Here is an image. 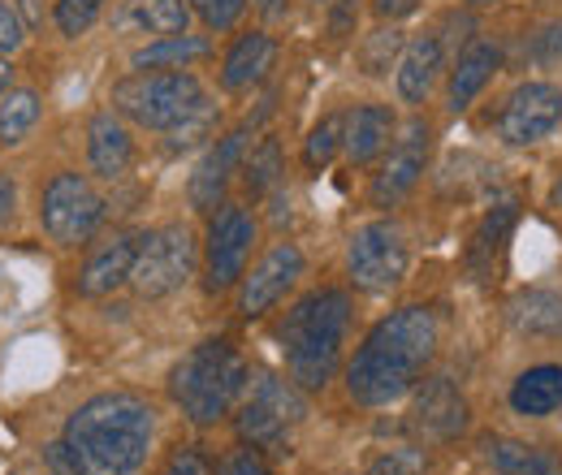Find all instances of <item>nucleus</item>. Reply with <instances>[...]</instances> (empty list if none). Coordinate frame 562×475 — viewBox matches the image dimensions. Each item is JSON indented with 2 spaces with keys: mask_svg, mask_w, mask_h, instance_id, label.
<instances>
[{
  "mask_svg": "<svg viewBox=\"0 0 562 475\" xmlns=\"http://www.w3.org/2000/svg\"><path fill=\"white\" fill-rule=\"evenodd\" d=\"M342 143H347V117H342V113L321 117V122L312 126V135H307L303 165H307V169H329V165H334V156L342 151Z\"/></svg>",
  "mask_w": 562,
  "mask_h": 475,
  "instance_id": "nucleus-30",
  "label": "nucleus"
},
{
  "mask_svg": "<svg viewBox=\"0 0 562 475\" xmlns=\"http://www.w3.org/2000/svg\"><path fill=\"white\" fill-rule=\"evenodd\" d=\"M256 242V216L243 204H221L209 220V256H204V285L209 294L229 290L247 276V256Z\"/></svg>",
  "mask_w": 562,
  "mask_h": 475,
  "instance_id": "nucleus-10",
  "label": "nucleus"
},
{
  "mask_svg": "<svg viewBox=\"0 0 562 475\" xmlns=\"http://www.w3.org/2000/svg\"><path fill=\"white\" fill-rule=\"evenodd\" d=\"M139 242H143V234H126V229L113 234L109 242H100V247L87 256V264L78 269V294H82V298H104V294H113L117 285H126L131 272H135Z\"/></svg>",
  "mask_w": 562,
  "mask_h": 475,
  "instance_id": "nucleus-15",
  "label": "nucleus"
},
{
  "mask_svg": "<svg viewBox=\"0 0 562 475\" xmlns=\"http://www.w3.org/2000/svg\"><path fill=\"white\" fill-rule=\"evenodd\" d=\"M502 66V53L493 48V44H472L454 69H450V87H446V104H450V113H463L481 91H485V82H490L493 73Z\"/></svg>",
  "mask_w": 562,
  "mask_h": 475,
  "instance_id": "nucleus-21",
  "label": "nucleus"
},
{
  "mask_svg": "<svg viewBox=\"0 0 562 475\" xmlns=\"http://www.w3.org/2000/svg\"><path fill=\"white\" fill-rule=\"evenodd\" d=\"M113 109L126 113L143 131H178L195 113L209 109L204 82L187 69H139L113 87Z\"/></svg>",
  "mask_w": 562,
  "mask_h": 475,
  "instance_id": "nucleus-5",
  "label": "nucleus"
},
{
  "mask_svg": "<svg viewBox=\"0 0 562 475\" xmlns=\"http://www.w3.org/2000/svg\"><path fill=\"white\" fill-rule=\"evenodd\" d=\"M40 220H44V229H48L53 242L78 247V242H87V238L100 229V220H104V200H100V191H95L82 173H57V178L44 186Z\"/></svg>",
  "mask_w": 562,
  "mask_h": 475,
  "instance_id": "nucleus-9",
  "label": "nucleus"
},
{
  "mask_svg": "<svg viewBox=\"0 0 562 475\" xmlns=\"http://www.w3.org/2000/svg\"><path fill=\"white\" fill-rule=\"evenodd\" d=\"M468 4H497V0H468Z\"/></svg>",
  "mask_w": 562,
  "mask_h": 475,
  "instance_id": "nucleus-46",
  "label": "nucleus"
},
{
  "mask_svg": "<svg viewBox=\"0 0 562 475\" xmlns=\"http://www.w3.org/2000/svg\"><path fill=\"white\" fill-rule=\"evenodd\" d=\"M437 316L420 303L390 312L347 363V394L359 407H390L407 398L437 354Z\"/></svg>",
  "mask_w": 562,
  "mask_h": 475,
  "instance_id": "nucleus-2",
  "label": "nucleus"
},
{
  "mask_svg": "<svg viewBox=\"0 0 562 475\" xmlns=\"http://www.w3.org/2000/svg\"><path fill=\"white\" fill-rule=\"evenodd\" d=\"M156 410L139 394H95L70 415L61 441L44 445L57 475H135L151 450Z\"/></svg>",
  "mask_w": 562,
  "mask_h": 475,
  "instance_id": "nucleus-1",
  "label": "nucleus"
},
{
  "mask_svg": "<svg viewBox=\"0 0 562 475\" xmlns=\"http://www.w3.org/2000/svg\"><path fill=\"white\" fill-rule=\"evenodd\" d=\"M441 61H446L441 39H437V35H416V39L403 48V61H398V95H403L407 104H420L424 95L432 91L437 73H441Z\"/></svg>",
  "mask_w": 562,
  "mask_h": 475,
  "instance_id": "nucleus-23",
  "label": "nucleus"
},
{
  "mask_svg": "<svg viewBox=\"0 0 562 475\" xmlns=\"http://www.w3.org/2000/svg\"><path fill=\"white\" fill-rule=\"evenodd\" d=\"M398 48H403V35H398L394 26H390V31H376V39L363 48V69H368V73H385Z\"/></svg>",
  "mask_w": 562,
  "mask_h": 475,
  "instance_id": "nucleus-35",
  "label": "nucleus"
},
{
  "mask_svg": "<svg viewBox=\"0 0 562 475\" xmlns=\"http://www.w3.org/2000/svg\"><path fill=\"white\" fill-rule=\"evenodd\" d=\"M468 398L446 381V376H432V381H424V389L416 394V403H412V419H407V428L424 437V441H432V445H441V441H454L463 428H468Z\"/></svg>",
  "mask_w": 562,
  "mask_h": 475,
  "instance_id": "nucleus-14",
  "label": "nucleus"
},
{
  "mask_svg": "<svg viewBox=\"0 0 562 475\" xmlns=\"http://www.w3.org/2000/svg\"><path fill=\"white\" fill-rule=\"evenodd\" d=\"M195 256H200V242L187 225H160V229L143 234L131 285L139 290V298H165L191 281Z\"/></svg>",
  "mask_w": 562,
  "mask_h": 475,
  "instance_id": "nucleus-7",
  "label": "nucleus"
},
{
  "mask_svg": "<svg viewBox=\"0 0 562 475\" xmlns=\"http://www.w3.org/2000/svg\"><path fill=\"white\" fill-rule=\"evenodd\" d=\"M212 475H273V467H269V459L256 450V445H234V450H225L221 459H216V467H212Z\"/></svg>",
  "mask_w": 562,
  "mask_h": 475,
  "instance_id": "nucleus-32",
  "label": "nucleus"
},
{
  "mask_svg": "<svg viewBox=\"0 0 562 475\" xmlns=\"http://www.w3.org/2000/svg\"><path fill=\"white\" fill-rule=\"evenodd\" d=\"M351 329V298L347 290H312L303 294L278 329L285 372L299 389H325L342 363V346Z\"/></svg>",
  "mask_w": 562,
  "mask_h": 475,
  "instance_id": "nucleus-3",
  "label": "nucleus"
},
{
  "mask_svg": "<svg viewBox=\"0 0 562 475\" xmlns=\"http://www.w3.org/2000/svg\"><path fill=\"white\" fill-rule=\"evenodd\" d=\"M160 475H209V463H204L200 450H182V454L169 459V467H165Z\"/></svg>",
  "mask_w": 562,
  "mask_h": 475,
  "instance_id": "nucleus-40",
  "label": "nucleus"
},
{
  "mask_svg": "<svg viewBox=\"0 0 562 475\" xmlns=\"http://www.w3.org/2000/svg\"><path fill=\"white\" fill-rule=\"evenodd\" d=\"M532 57H537L541 66L562 61V26H546V31L532 35Z\"/></svg>",
  "mask_w": 562,
  "mask_h": 475,
  "instance_id": "nucleus-38",
  "label": "nucleus"
},
{
  "mask_svg": "<svg viewBox=\"0 0 562 475\" xmlns=\"http://www.w3.org/2000/svg\"><path fill=\"white\" fill-rule=\"evenodd\" d=\"M347 272L359 290L385 294L407 276V238L394 220H368L351 234Z\"/></svg>",
  "mask_w": 562,
  "mask_h": 475,
  "instance_id": "nucleus-8",
  "label": "nucleus"
},
{
  "mask_svg": "<svg viewBox=\"0 0 562 475\" xmlns=\"http://www.w3.org/2000/svg\"><path fill=\"white\" fill-rule=\"evenodd\" d=\"M515 220H519V204H515V200H502V204H493L490 212H485V220L476 225L472 247H468V269L476 272L481 281L493 272V260H497V251L506 247Z\"/></svg>",
  "mask_w": 562,
  "mask_h": 475,
  "instance_id": "nucleus-25",
  "label": "nucleus"
},
{
  "mask_svg": "<svg viewBox=\"0 0 562 475\" xmlns=\"http://www.w3.org/2000/svg\"><path fill=\"white\" fill-rule=\"evenodd\" d=\"M243 173H247V191L251 195H265V191H273L278 186V178L285 173V165H281V143L273 135H265L247 156H243Z\"/></svg>",
  "mask_w": 562,
  "mask_h": 475,
  "instance_id": "nucleus-29",
  "label": "nucleus"
},
{
  "mask_svg": "<svg viewBox=\"0 0 562 475\" xmlns=\"http://www.w3.org/2000/svg\"><path fill=\"white\" fill-rule=\"evenodd\" d=\"M87 160H91V173L104 178V182H117V178L131 173L135 143H131V131L122 126V117L113 109H100L87 122Z\"/></svg>",
  "mask_w": 562,
  "mask_h": 475,
  "instance_id": "nucleus-17",
  "label": "nucleus"
},
{
  "mask_svg": "<svg viewBox=\"0 0 562 475\" xmlns=\"http://www.w3.org/2000/svg\"><path fill=\"white\" fill-rule=\"evenodd\" d=\"M493 475H562V459L546 445H528L515 437H493L485 441Z\"/></svg>",
  "mask_w": 562,
  "mask_h": 475,
  "instance_id": "nucleus-24",
  "label": "nucleus"
},
{
  "mask_svg": "<svg viewBox=\"0 0 562 475\" xmlns=\"http://www.w3.org/2000/svg\"><path fill=\"white\" fill-rule=\"evenodd\" d=\"M35 122H40V95L31 87H9L0 95V143L4 147L22 143L35 131Z\"/></svg>",
  "mask_w": 562,
  "mask_h": 475,
  "instance_id": "nucleus-28",
  "label": "nucleus"
},
{
  "mask_svg": "<svg viewBox=\"0 0 562 475\" xmlns=\"http://www.w3.org/2000/svg\"><path fill=\"white\" fill-rule=\"evenodd\" d=\"M100 9H104V0H57V31L70 39L82 35L100 18Z\"/></svg>",
  "mask_w": 562,
  "mask_h": 475,
  "instance_id": "nucleus-33",
  "label": "nucleus"
},
{
  "mask_svg": "<svg viewBox=\"0 0 562 475\" xmlns=\"http://www.w3.org/2000/svg\"><path fill=\"white\" fill-rule=\"evenodd\" d=\"M303 415H307V407H303L299 389L285 385L273 372H265V376L256 381V389L243 398L234 428H238V437H243L247 445H256V450L290 454V432L299 428Z\"/></svg>",
  "mask_w": 562,
  "mask_h": 475,
  "instance_id": "nucleus-6",
  "label": "nucleus"
},
{
  "mask_svg": "<svg viewBox=\"0 0 562 475\" xmlns=\"http://www.w3.org/2000/svg\"><path fill=\"white\" fill-rule=\"evenodd\" d=\"M420 9V0H372V13L381 18V22H403V18H412Z\"/></svg>",
  "mask_w": 562,
  "mask_h": 475,
  "instance_id": "nucleus-41",
  "label": "nucleus"
},
{
  "mask_svg": "<svg viewBox=\"0 0 562 475\" xmlns=\"http://www.w3.org/2000/svg\"><path fill=\"white\" fill-rule=\"evenodd\" d=\"M355 22H359V4L355 0H338L334 13H329V35L347 39V35H355Z\"/></svg>",
  "mask_w": 562,
  "mask_h": 475,
  "instance_id": "nucleus-39",
  "label": "nucleus"
},
{
  "mask_svg": "<svg viewBox=\"0 0 562 475\" xmlns=\"http://www.w3.org/2000/svg\"><path fill=\"white\" fill-rule=\"evenodd\" d=\"M247 135H251V126L216 138V147L195 165L187 191H191V204L200 207V212H216V207H221V195H225V186H229V173H234V169L243 165V156H247Z\"/></svg>",
  "mask_w": 562,
  "mask_h": 475,
  "instance_id": "nucleus-16",
  "label": "nucleus"
},
{
  "mask_svg": "<svg viewBox=\"0 0 562 475\" xmlns=\"http://www.w3.org/2000/svg\"><path fill=\"white\" fill-rule=\"evenodd\" d=\"M9 78H13V69H9V61H4V57H0V95H4V91H9Z\"/></svg>",
  "mask_w": 562,
  "mask_h": 475,
  "instance_id": "nucleus-43",
  "label": "nucleus"
},
{
  "mask_svg": "<svg viewBox=\"0 0 562 475\" xmlns=\"http://www.w3.org/2000/svg\"><path fill=\"white\" fill-rule=\"evenodd\" d=\"M187 4L204 18L209 31H234L238 18L247 13V0H187Z\"/></svg>",
  "mask_w": 562,
  "mask_h": 475,
  "instance_id": "nucleus-34",
  "label": "nucleus"
},
{
  "mask_svg": "<svg viewBox=\"0 0 562 475\" xmlns=\"http://www.w3.org/2000/svg\"><path fill=\"white\" fill-rule=\"evenodd\" d=\"M26 44V26H22V18H18V9L9 4V0H0V57H9V53H18Z\"/></svg>",
  "mask_w": 562,
  "mask_h": 475,
  "instance_id": "nucleus-36",
  "label": "nucleus"
},
{
  "mask_svg": "<svg viewBox=\"0 0 562 475\" xmlns=\"http://www.w3.org/2000/svg\"><path fill=\"white\" fill-rule=\"evenodd\" d=\"M562 122V87L554 82H524L506 95L497 113V138L510 147H532L554 135Z\"/></svg>",
  "mask_w": 562,
  "mask_h": 475,
  "instance_id": "nucleus-11",
  "label": "nucleus"
},
{
  "mask_svg": "<svg viewBox=\"0 0 562 475\" xmlns=\"http://www.w3.org/2000/svg\"><path fill=\"white\" fill-rule=\"evenodd\" d=\"M562 407V367L559 363H541L528 367L515 385H510V410L524 419H546Z\"/></svg>",
  "mask_w": 562,
  "mask_h": 475,
  "instance_id": "nucleus-22",
  "label": "nucleus"
},
{
  "mask_svg": "<svg viewBox=\"0 0 562 475\" xmlns=\"http://www.w3.org/2000/svg\"><path fill=\"white\" fill-rule=\"evenodd\" d=\"M209 53L212 44L204 35H165L135 53V69H187L191 61H204Z\"/></svg>",
  "mask_w": 562,
  "mask_h": 475,
  "instance_id": "nucleus-27",
  "label": "nucleus"
},
{
  "mask_svg": "<svg viewBox=\"0 0 562 475\" xmlns=\"http://www.w3.org/2000/svg\"><path fill=\"white\" fill-rule=\"evenodd\" d=\"M187 18H191V4L187 0H131L126 9V26L139 31V35H187Z\"/></svg>",
  "mask_w": 562,
  "mask_h": 475,
  "instance_id": "nucleus-26",
  "label": "nucleus"
},
{
  "mask_svg": "<svg viewBox=\"0 0 562 475\" xmlns=\"http://www.w3.org/2000/svg\"><path fill=\"white\" fill-rule=\"evenodd\" d=\"M247 389V363L229 341H200L173 372H169V394L182 407V415L200 428L216 423L221 415L243 398Z\"/></svg>",
  "mask_w": 562,
  "mask_h": 475,
  "instance_id": "nucleus-4",
  "label": "nucleus"
},
{
  "mask_svg": "<svg viewBox=\"0 0 562 475\" xmlns=\"http://www.w3.org/2000/svg\"><path fill=\"white\" fill-rule=\"evenodd\" d=\"M363 475H428V459L420 445H398V450L376 454Z\"/></svg>",
  "mask_w": 562,
  "mask_h": 475,
  "instance_id": "nucleus-31",
  "label": "nucleus"
},
{
  "mask_svg": "<svg viewBox=\"0 0 562 475\" xmlns=\"http://www.w3.org/2000/svg\"><path fill=\"white\" fill-rule=\"evenodd\" d=\"M506 320L524 338H562V294L559 290H519L506 303Z\"/></svg>",
  "mask_w": 562,
  "mask_h": 475,
  "instance_id": "nucleus-19",
  "label": "nucleus"
},
{
  "mask_svg": "<svg viewBox=\"0 0 562 475\" xmlns=\"http://www.w3.org/2000/svg\"><path fill=\"white\" fill-rule=\"evenodd\" d=\"M299 276H303V251H299L294 242H278V247L251 269V276H243L238 312H243L247 320L273 312L281 298H285V290H290Z\"/></svg>",
  "mask_w": 562,
  "mask_h": 475,
  "instance_id": "nucleus-13",
  "label": "nucleus"
},
{
  "mask_svg": "<svg viewBox=\"0 0 562 475\" xmlns=\"http://www.w3.org/2000/svg\"><path fill=\"white\" fill-rule=\"evenodd\" d=\"M390 135H394V113L385 104H363V109H355L351 117H347L342 151H347V160H351L355 169H363V165H372L390 147Z\"/></svg>",
  "mask_w": 562,
  "mask_h": 475,
  "instance_id": "nucleus-20",
  "label": "nucleus"
},
{
  "mask_svg": "<svg viewBox=\"0 0 562 475\" xmlns=\"http://www.w3.org/2000/svg\"><path fill=\"white\" fill-rule=\"evenodd\" d=\"M428 147H432V126L424 122V117H412L407 126H403V135L398 143L390 147V156H385V165H381V173L372 178V186H368V195H372V204L376 207H394L403 195H412V186L424 178V165H428Z\"/></svg>",
  "mask_w": 562,
  "mask_h": 475,
  "instance_id": "nucleus-12",
  "label": "nucleus"
},
{
  "mask_svg": "<svg viewBox=\"0 0 562 475\" xmlns=\"http://www.w3.org/2000/svg\"><path fill=\"white\" fill-rule=\"evenodd\" d=\"M13 207H18V186H13L9 173H0V225L13 220Z\"/></svg>",
  "mask_w": 562,
  "mask_h": 475,
  "instance_id": "nucleus-42",
  "label": "nucleus"
},
{
  "mask_svg": "<svg viewBox=\"0 0 562 475\" xmlns=\"http://www.w3.org/2000/svg\"><path fill=\"white\" fill-rule=\"evenodd\" d=\"M273 61H278V44L265 31L238 35L234 48L221 61V87L225 91H251L256 82H265V73L273 69Z\"/></svg>",
  "mask_w": 562,
  "mask_h": 475,
  "instance_id": "nucleus-18",
  "label": "nucleus"
},
{
  "mask_svg": "<svg viewBox=\"0 0 562 475\" xmlns=\"http://www.w3.org/2000/svg\"><path fill=\"white\" fill-rule=\"evenodd\" d=\"M554 207L562 212V178H559V186H554Z\"/></svg>",
  "mask_w": 562,
  "mask_h": 475,
  "instance_id": "nucleus-45",
  "label": "nucleus"
},
{
  "mask_svg": "<svg viewBox=\"0 0 562 475\" xmlns=\"http://www.w3.org/2000/svg\"><path fill=\"white\" fill-rule=\"evenodd\" d=\"M209 131H212V104L204 109V113H195L191 122H182L178 131H169V135H173L169 138V147H173V151H178V147H195V143H204Z\"/></svg>",
  "mask_w": 562,
  "mask_h": 475,
  "instance_id": "nucleus-37",
  "label": "nucleus"
},
{
  "mask_svg": "<svg viewBox=\"0 0 562 475\" xmlns=\"http://www.w3.org/2000/svg\"><path fill=\"white\" fill-rule=\"evenodd\" d=\"M281 0H256V9H265V13H273Z\"/></svg>",
  "mask_w": 562,
  "mask_h": 475,
  "instance_id": "nucleus-44",
  "label": "nucleus"
}]
</instances>
